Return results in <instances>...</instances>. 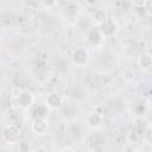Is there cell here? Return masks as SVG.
<instances>
[{
	"label": "cell",
	"instance_id": "7",
	"mask_svg": "<svg viewBox=\"0 0 152 152\" xmlns=\"http://www.w3.org/2000/svg\"><path fill=\"white\" fill-rule=\"evenodd\" d=\"M46 104L49 108L59 109L64 106L63 104V97L58 93H50L46 97Z\"/></svg>",
	"mask_w": 152,
	"mask_h": 152
},
{
	"label": "cell",
	"instance_id": "19",
	"mask_svg": "<svg viewBox=\"0 0 152 152\" xmlns=\"http://www.w3.org/2000/svg\"><path fill=\"white\" fill-rule=\"evenodd\" d=\"M146 8H147V11L148 12H151L152 13V0H147V2H146V6H145Z\"/></svg>",
	"mask_w": 152,
	"mask_h": 152
},
{
	"label": "cell",
	"instance_id": "4",
	"mask_svg": "<svg viewBox=\"0 0 152 152\" xmlns=\"http://www.w3.org/2000/svg\"><path fill=\"white\" fill-rule=\"evenodd\" d=\"M99 28H100L101 33L103 34V37H113L118 32V24L113 19L108 18L104 23L99 25Z\"/></svg>",
	"mask_w": 152,
	"mask_h": 152
},
{
	"label": "cell",
	"instance_id": "11",
	"mask_svg": "<svg viewBox=\"0 0 152 152\" xmlns=\"http://www.w3.org/2000/svg\"><path fill=\"white\" fill-rule=\"evenodd\" d=\"M107 19H108V14H107V12L104 10H97L93 14V21L96 23V24H99V25H101L102 23H104Z\"/></svg>",
	"mask_w": 152,
	"mask_h": 152
},
{
	"label": "cell",
	"instance_id": "3",
	"mask_svg": "<svg viewBox=\"0 0 152 152\" xmlns=\"http://www.w3.org/2000/svg\"><path fill=\"white\" fill-rule=\"evenodd\" d=\"M15 100H17V103H18L19 107H21V108H30L33 104L34 96L28 90H19Z\"/></svg>",
	"mask_w": 152,
	"mask_h": 152
},
{
	"label": "cell",
	"instance_id": "13",
	"mask_svg": "<svg viewBox=\"0 0 152 152\" xmlns=\"http://www.w3.org/2000/svg\"><path fill=\"white\" fill-rule=\"evenodd\" d=\"M127 142L131 144V145H135L139 142V139H140V134L137 132V131H131L128 134H127Z\"/></svg>",
	"mask_w": 152,
	"mask_h": 152
},
{
	"label": "cell",
	"instance_id": "9",
	"mask_svg": "<svg viewBox=\"0 0 152 152\" xmlns=\"http://www.w3.org/2000/svg\"><path fill=\"white\" fill-rule=\"evenodd\" d=\"M48 113H49L48 104H37L32 108V116L34 119L36 118H45Z\"/></svg>",
	"mask_w": 152,
	"mask_h": 152
},
{
	"label": "cell",
	"instance_id": "8",
	"mask_svg": "<svg viewBox=\"0 0 152 152\" xmlns=\"http://www.w3.org/2000/svg\"><path fill=\"white\" fill-rule=\"evenodd\" d=\"M102 122H103V118H102V115L99 114V113H96V112L89 113L88 116H87V125H88L90 128L96 129V128L101 127Z\"/></svg>",
	"mask_w": 152,
	"mask_h": 152
},
{
	"label": "cell",
	"instance_id": "6",
	"mask_svg": "<svg viewBox=\"0 0 152 152\" xmlns=\"http://www.w3.org/2000/svg\"><path fill=\"white\" fill-rule=\"evenodd\" d=\"M103 34L101 33L99 27H93L87 32V40L91 44V45H99L102 43L103 40Z\"/></svg>",
	"mask_w": 152,
	"mask_h": 152
},
{
	"label": "cell",
	"instance_id": "5",
	"mask_svg": "<svg viewBox=\"0 0 152 152\" xmlns=\"http://www.w3.org/2000/svg\"><path fill=\"white\" fill-rule=\"evenodd\" d=\"M31 128L36 134H45L49 129V122L45 118H36L32 122Z\"/></svg>",
	"mask_w": 152,
	"mask_h": 152
},
{
	"label": "cell",
	"instance_id": "1",
	"mask_svg": "<svg viewBox=\"0 0 152 152\" xmlns=\"http://www.w3.org/2000/svg\"><path fill=\"white\" fill-rule=\"evenodd\" d=\"M20 137H21V132L14 125H8L2 129V139L7 144H17V142H19Z\"/></svg>",
	"mask_w": 152,
	"mask_h": 152
},
{
	"label": "cell",
	"instance_id": "17",
	"mask_svg": "<svg viewBox=\"0 0 152 152\" xmlns=\"http://www.w3.org/2000/svg\"><path fill=\"white\" fill-rule=\"evenodd\" d=\"M42 2H43V5H44L45 7L50 8V7H53V6H55L56 0H42Z\"/></svg>",
	"mask_w": 152,
	"mask_h": 152
},
{
	"label": "cell",
	"instance_id": "20",
	"mask_svg": "<svg viewBox=\"0 0 152 152\" xmlns=\"http://www.w3.org/2000/svg\"><path fill=\"white\" fill-rule=\"evenodd\" d=\"M69 150H74V148H71V147H63L61 151H69Z\"/></svg>",
	"mask_w": 152,
	"mask_h": 152
},
{
	"label": "cell",
	"instance_id": "2",
	"mask_svg": "<svg viewBox=\"0 0 152 152\" xmlns=\"http://www.w3.org/2000/svg\"><path fill=\"white\" fill-rule=\"evenodd\" d=\"M71 62L76 66H84L89 62V52L84 48H76L71 53Z\"/></svg>",
	"mask_w": 152,
	"mask_h": 152
},
{
	"label": "cell",
	"instance_id": "18",
	"mask_svg": "<svg viewBox=\"0 0 152 152\" xmlns=\"http://www.w3.org/2000/svg\"><path fill=\"white\" fill-rule=\"evenodd\" d=\"M84 1H86V4L88 6H95L99 2V0H84Z\"/></svg>",
	"mask_w": 152,
	"mask_h": 152
},
{
	"label": "cell",
	"instance_id": "16",
	"mask_svg": "<svg viewBox=\"0 0 152 152\" xmlns=\"http://www.w3.org/2000/svg\"><path fill=\"white\" fill-rule=\"evenodd\" d=\"M146 2H147V0H132V4L135 7H145Z\"/></svg>",
	"mask_w": 152,
	"mask_h": 152
},
{
	"label": "cell",
	"instance_id": "10",
	"mask_svg": "<svg viewBox=\"0 0 152 152\" xmlns=\"http://www.w3.org/2000/svg\"><path fill=\"white\" fill-rule=\"evenodd\" d=\"M138 65H139V68L142 69V70L150 69V68L152 66V57H151L150 55H146V53L141 55V56L138 58Z\"/></svg>",
	"mask_w": 152,
	"mask_h": 152
},
{
	"label": "cell",
	"instance_id": "14",
	"mask_svg": "<svg viewBox=\"0 0 152 152\" xmlns=\"http://www.w3.org/2000/svg\"><path fill=\"white\" fill-rule=\"evenodd\" d=\"M142 138L147 144H152V125L146 126V128L142 133Z\"/></svg>",
	"mask_w": 152,
	"mask_h": 152
},
{
	"label": "cell",
	"instance_id": "15",
	"mask_svg": "<svg viewBox=\"0 0 152 152\" xmlns=\"http://www.w3.org/2000/svg\"><path fill=\"white\" fill-rule=\"evenodd\" d=\"M78 5H75V4H71V5H69L65 10H66V13L68 14H71V15H76L77 13H78Z\"/></svg>",
	"mask_w": 152,
	"mask_h": 152
},
{
	"label": "cell",
	"instance_id": "12",
	"mask_svg": "<svg viewBox=\"0 0 152 152\" xmlns=\"http://www.w3.org/2000/svg\"><path fill=\"white\" fill-rule=\"evenodd\" d=\"M121 75H122V78H124V80H126V81H128V82L134 81V80H135V77H137V72L134 71V69H133V68H129V66L125 68V69L122 70Z\"/></svg>",
	"mask_w": 152,
	"mask_h": 152
}]
</instances>
